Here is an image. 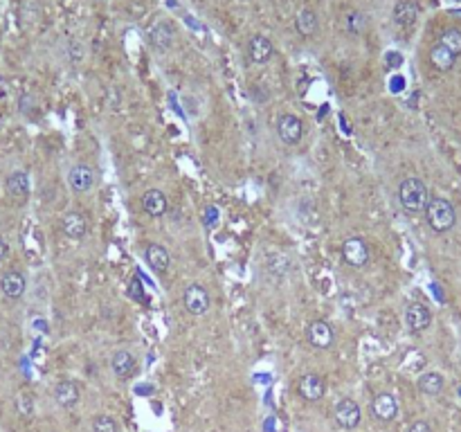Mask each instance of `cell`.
I'll return each instance as SVG.
<instances>
[{"instance_id": "cell-3", "label": "cell", "mask_w": 461, "mask_h": 432, "mask_svg": "<svg viewBox=\"0 0 461 432\" xmlns=\"http://www.w3.org/2000/svg\"><path fill=\"white\" fill-rule=\"evenodd\" d=\"M333 421L342 430H356L363 421V410L354 399H340L333 405Z\"/></svg>"}, {"instance_id": "cell-18", "label": "cell", "mask_w": 461, "mask_h": 432, "mask_svg": "<svg viewBox=\"0 0 461 432\" xmlns=\"http://www.w3.org/2000/svg\"><path fill=\"white\" fill-rule=\"evenodd\" d=\"M5 192L9 198H14V201H25V198L30 196V176H27V171H21V169L12 171L5 180Z\"/></svg>"}, {"instance_id": "cell-25", "label": "cell", "mask_w": 461, "mask_h": 432, "mask_svg": "<svg viewBox=\"0 0 461 432\" xmlns=\"http://www.w3.org/2000/svg\"><path fill=\"white\" fill-rule=\"evenodd\" d=\"M266 268L270 275L282 279L291 273V259H288L286 255H279V252H273V255H268V259H266Z\"/></svg>"}, {"instance_id": "cell-31", "label": "cell", "mask_w": 461, "mask_h": 432, "mask_svg": "<svg viewBox=\"0 0 461 432\" xmlns=\"http://www.w3.org/2000/svg\"><path fill=\"white\" fill-rule=\"evenodd\" d=\"M70 48H72V52H70V54H72V61H81V59H84V48H81L79 43H72Z\"/></svg>"}, {"instance_id": "cell-15", "label": "cell", "mask_w": 461, "mask_h": 432, "mask_svg": "<svg viewBox=\"0 0 461 432\" xmlns=\"http://www.w3.org/2000/svg\"><path fill=\"white\" fill-rule=\"evenodd\" d=\"M142 210L147 216H151V219H160V216H165L167 210H169L167 194L162 192V189H147L144 196H142Z\"/></svg>"}, {"instance_id": "cell-13", "label": "cell", "mask_w": 461, "mask_h": 432, "mask_svg": "<svg viewBox=\"0 0 461 432\" xmlns=\"http://www.w3.org/2000/svg\"><path fill=\"white\" fill-rule=\"evenodd\" d=\"M61 232L72 241H81L88 234V219L84 212L72 210L61 219Z\"/></svg>"}, {"instance_id": "cell-28", "label": "cell", "mask_w": 461, "mask_h": 432, "mask_svg": "<svg viewBox=\"0 0 461 432\" xmlns=\"http://www.w3.org/2000/svg\"><path fill=\"white\" fill-rule=\"evenodd\" d=\"M93 432H117V421L108 414H99L93 419Z\"/></svg>"}, {"instance_id": "cell-4", "label": "cell", "mask_w": 461, "mask_h": 432, "mask_svg": "<svg viewBox=\"0 0 461 432\" xmlns=\"http://www.w3.org/2000/svg\"><path fill=\"white\" fill-rule=\"evenodd\" d=\"M342 259H345L351 268H365L369 264V259H372V252H369L365 239L349 237L342 243Z\"/></svg>"}, {"instance_id": "cell-16", "label": "cell", "mask_w": 461, "mask_h": 432, "mask_svg": "<svg viewBox=\"0 0 461 432\" xmlns=\"http://www.w3.org/2000/svg\"><path fill=\"white\" fill-rule=\"evenodd\" d=\"M144 259H147L149 268L156 275H165L171 266V255L162 243H149V246L144 248Z\"/></svg>"}, {"instance_id": "cell-19", "label": "cell", "mask_w": 461, "mask_h": 432, "mask_svg": "<svg viewBox=\"0 0 461 432\" xmlns=\"http://www.w3.org/2000/svg\"><path fill=\"white\" fill-rule=\"evenodd\" d=\"M79 385L75 381H61L57 383V387H54V401H57V405H61L63 410H70L75 408V405L79 403Z\"/></svg>"}, {"instance_id": "cell-11", "label": "cell", "mask_w": 461, "mask_h": 432, "mask_svg": "<svg viewBox=\"0 0 461 432\" xmlns=\"http://www.w3.org/2000/svg\"><path fill=\"white\" fill-rule=\"evenodd\" d=\"M273 54H275V45H273V41H270L266 34L250 36V41H248V57H250L252 63H257V66H264V63H268L270 59H273Z\"/></svg>"}, {"instance_id": "cell-29", "label": "cell", "mask_w": 461, "mask_h": 432, "mask_svg": "<svg viewBox=\"0 0 461 432\" xmlns=\"http://www.w3.org/2000/svg\"><path fill=\"white\" fill-rule=\"evenodd\" d=\"M16 410L23 414V417H32L34 414V399L27 392H21L16 396Z\"/></svg>"}, {"instance_id": "cell-17", "label": "cell", "mask_w": 461, "mask_h": 432, "mask_svg": "<svg viewBox=\"0 0 461 432\" xmlns=\"http://www.w3.org/2000/svg\"><path fill=\"white\" fill-rule=\"evenodd\" d=\"M25 288H27V279L23 273H18V270H9V273L0 277V293H3L7 300H21L25 295Z\"/></svg>"}, {"instance_id": "cell-12", "label": "cell", "mask_w": 461, "mask_h": 432, "mask_svg": "<svg viewBox=\"0 0 461 432\" xmlns=\"http://www.w3.org/2000/svg\"><path fill=\"white\" fill-rule=\"evenodd\" d=\"M405 324H408V329L412 333H423L432 324L430 309L421 302H412L408 309H405Z\"/></svg>"}, {"instance_id": "cell-22", "label": "cell", "mask_w": 461, "mask_h": 432, "mask_svg": "<svg viewBox=\"0 0 461 432\" xmlns=\"http://www.w3.org/2000/svg\"><path fill=\"white\" fill-rule=\"evenodd\" d=\"M318 27H320L318 14H315L311 7H302L300 12H297V16H295V30H297V34H300V36L309 39V36H313L315 32H318Z\"/></svg>"}, {"instance_id": "cell-8", "label": "cell", "mask_w": 461, "mask_h": 432, "mask_svg": "<svg viewBox=\"0 0 461 432\" xmlns=\"http://www.w3.org/2000/svg\"><path fill=\"white\" fill-rule=\"evenodd\" d=\"M95 169L88 165H75L68 171V185L75 194H88L95 187Z\"/></svg>"}, {"instance_id": "cell-27", "label": "cell", "mask_w": 461, "mask_h": 432, "mask_svg": "<svg viewBox=\"0 0 461 432\" xmlns=\"http://www.w3.org/2000/svg\"><path fill=\"white\" fill-rule=\"evenodd\" d=\"M345 25H347V32H349V34H363L365 27H367V18H365L363 12H356V9H354V12L347 14Z\"/></svg>"}, {"instance_id": "cell-32", "label": "cell", "mask_w": 461, "mask_h": 432, "mask_svg": "<svg viewBox=\"0 0 461 432\" xmlns=\"http://www.w3.org/2000/svg\"><path fill=\"white\" fill-rule=\"evenodd\" d=\"M7 252H9V246H7V241L0 237V261H3L5 257H7Z\"/></svg>"}, {"instance_id": "cell-30", "label": "cell", "mask_w": 461, "mask_h": 432, "mask_svg": "<svg viewBox=\"0 0 461 432\" xmlns=\"http://www.w3.org/2000/svg\"><path fill=\"white\" fill-rule=\"evenodd\" d=\"M408 432H435V430H432V426L428 421H414L412 426L408 428Z\"/></svg>"}, {"instance_id": "cell-9", "label": "cell", "mask_w": 461, "mask_h": 432, "mask_svg": "<svg viewBox=\"0 0 461 432\" xmlns=\"http://www.w3.org/2000/svg\"><path fill=\"white\" fill-rule=\"evenodd\" d=\"M297 392L304 401L309 403H318L324 394H327V383H324V378L315 372H309L300 378V385H297Z\"/></svg>"}, {"instance_id": "cell-26", "label": "cell", "mask_w": 461, "mask_h": 432, "mask_svg": "<svg viewBox=\"0 0 461 432\" xmlns=\"http://www.w3.org/2000/svg\"><path fill=\"white\" fill-rule=\"evenodd\" d=\"M439 45H444L446 50H450L455 57H459L461 54V30H457V27H448V30L439 36Z\"/></svg>"}, {"instance_id": "cell-6", "label": "cell", "mask_w": 461, "mask_h": 432, "mask_svg": "<svg viewBox=\"0 0 461 432\" xmlns=\"http://www.w3.org/2000/svg\"><path fill=\"white\" fill-rule=\"evenodd\" d=\"M183 302H185V309L192 315H196V318L198 315H205L212 306L210 293H207L205 286L201 284H189L183 293Z\"/></svg>"}, {"instance_id": "cell-1", "label": "cell", "mask_w": 461, "mask_h": 432, "mask_svg": "<svg viewBox=\"0 0 461 432\" xmlns=\"http://www.w3.org/2000/svg\"><path fill=\"white\" fill-rule=\"evenodd\" d=\"M399 203L410 216L423 214L426 212L428 203H430V192H428L426 183L417 176L405 178L403 183L399 185Z\"/></svg>"}, {"instance_id": "cell-24", "label": "cell", "mask_w": 461, "mask_h": 432, "mask_svg": "<svg viewBox=\"0 0 461 432\" xmlns=\"http://www.w3.org/2000/svg\"><path fill=\"white\" fill-rule=\"evenodd\" d=\"M455 61H457V57L450 50H446L444 45H435V48L430 50V63L435 66L439 72H448V70H453V66H455Z\"/></svg>"}, {"instance_id": "cell-21", "label": "cell", "mask_w": 461, "mask_h": 432, "mask_svg": "<svg viewBox=\"0 0 461 432\" xmlns=\"http://www.w3.org/2000/svg\"><path fill=\"white\" fill-rule=\"evenodd\" d=\"M111 367H113V374L117 378H131L135 374V367H138V363H135V356L131 354V351L120 349V351H115V354H113Z\"/></svg>"}, {"instance_id": "cell-10", "label": "cell", "mask_w": 461, "mask_h": 432, "mask_svg": "<svg viewBox=\"0 0 461 432\" xmlns=\"http://www.w3.org/2000/svg\"><path fill=\"white\" fill-rule=\"evenodd\" d=\"M372 414H374V419L383 421V423L394 421L396 417H399V401H396V396L390 392L376 394L372 401Z\"/></svg>"}, {"instance_id": "cell-14", "label": "cell", "mask_w": 461, "mask_h": 432, "mask_svg": "<svg viewBox=\"0 0 461 432\" xmlns=\"http://www.w3.org/2000/svg\"><path fill=\"white\" fill-rule=\"evenodd\" d=\"M176 41V30L169 21H158L149 30V43L160 52H167Z\"/></svg>"}, {"instance_id": "cell-20", "label": "cell", "mask_w": 461, "mask_h": 432, "mask_svg": "<svg viewBox=\"0 0 461 432\" xmlns=\"http://www.w3.org/2000/svg\"><path fill=\"white\" fill-rule=\"evenodd\" d=\"M392 16L399 27H412L419 18V5L414 3V0H399V3L394 5Z\"/></svg>"}, {"instance_id": "cell-5", "label": "cell", "mask_w": 461, "mask_h": 432, "mask_svg": "<svg viewBox=\"0 0 461 432\" xmlns=\"http://www.w3.org/2000/svg\"><path fill=\"white\" fill-rule=\"evenodd\" d=\"M277 135L279 140L288 147H295V144H300V140L304 138V124L297 115L293 113H284L279 115L277 120Z\"/></svg>"}, {"instance_id": "cell-23", "label": "cell", "mask_w": 461, "mask_h": 432, "mask_svg": "<svg viewBox=\"0 0 461 432\" xmlns=\"http://www.w3.org/2000/svg\"><path fill=\"white\" fill-rule=\"evenodd\" d=\"M417 385H419V392H423L426 396H439L441 392H444L446 381L439 372H426V374H421Z\"/></svg>"}, {"instance_id": "cell-2", "label": "cell", "mask_w": 461, "mask_h": 432, "mask_svg": "<svg viewBox=\"0 0 461 432\" xmlns=\"http://www.w3.org/2000/svg\"><path fill=\"white\" fill-rule=\"evenodd\" d=\"M423 214H426V221L430 225V230L437 232V234L450 232V230L455 228V223H457L455 205L450 203L448 198H444V196L430 198V203H428L426 212H423Z\"/></svg>"}, {"instance_id": "cell-7", "label": "cell", "mask_w": 461, "mask_h": 432, "mask_svg": "<svg viewBox=\"0 0 461 432\" xmlns=\"http://www.w3.org/2000/svg\"><path fill=\"white\" fill-rule=\"evenodd\" d=\"M306 340L315 349H329L336 340V333H333V327L327 320H313L306 329Z\"/></svg>"}]
</instances>
